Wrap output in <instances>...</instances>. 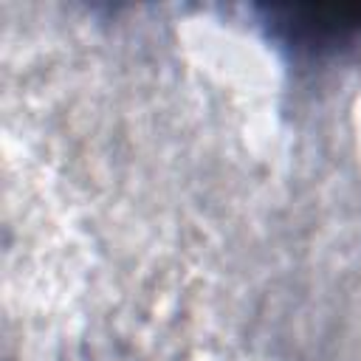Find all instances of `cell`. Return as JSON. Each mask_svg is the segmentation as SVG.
Listing matches in <instances>:
<instances>
[{
    "label": "cell",
    "mask_w": 361,
    "mask_h": 361,
    "mask_svg": "<svg viewBox=\"0 0 361 361\" xmlns=\"http://www.w3.org/2000/svg\"><path fill=\"white\" fill-rule=\"evenodd\" d=\"M265 25L296 51H333L361 37V6H268Z\"/></svg>",
    "instance_id": "obj_1"
}]
</instances>
